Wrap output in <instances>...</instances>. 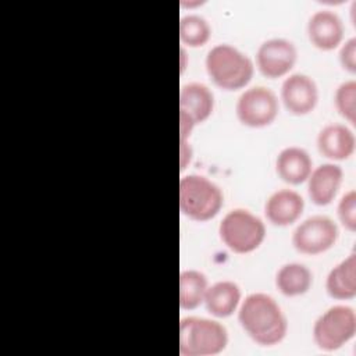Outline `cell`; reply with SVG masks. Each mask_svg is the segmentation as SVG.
<instances>
[{
    "mask_svg": "<svg viewBox=\"0 0 356 356\" xmlns=\"http://www.w3.org/2000/svg\"><path fill=\"white\" fill-rule=\"evenodd\" d=\"M238 321L248 337L260 346H275L286 337L288 320L268 293L253 292L241 300Z\"/></svg>",
    "mask_w": 356,
    "mask_h": 356,
    "instance_id": "1",
    "label": "cell"
},
{
    "mask_svg": "<svg viewBox=\"0 0 356 356\" xmlns=\"http://www.w3.org/2000/svg\"><path fill=\"white\" fill-rule=\"evenodd\" d=\"M204 65L209 78L224 90L245 88L254 74L252 58L229 43L213 46L206 54Z\"/></svg>",
    "mask_w": 356,
    "mask_h": 356,
    "instance_id": "2",
    "label": "cell"
},
{
    "mask_svg": "<svg viewBox=\"0 0 356 356\" xmlns=\"http://www.w3.org/2000/svg\"><path fill=\"white\" fill-rule=\"evenodd\" d=\"M224 204L221 188L200 174H188L179 179V210L195 221L214 218Z\"/></svg>",
    "mask_w": 356,
    "mask_h": 356,
    "instance_id": "3",
    "label": "cell"
},
{
    "mask_svg": "<svg viewBox=\"0 0 356 356\" xmlns=\"http://www.w3.org/2000/svg\"><path fill=\"white\" fill-rule=\"evenodd\" d=\"M228 345V331L217 320L189 316L179 321V353L182 356H214Z\"/></svg>",
    "mask_w": 356,
    "mask_h": 356,
    "instance_id": "4",
    "label": "cell"
},
{
    "mask_svg": "<svg viewBox=\"0 0 356 356\" xmlns=\"http://www.w3.org/2000/svg\"><path fill=\"white\" fill-rule=\"evenodd\" d=\"M222 243L234 253L245 254L256 250L266 238L263 220L246 209L229 210L218 225Z\"/></svg>",
    "mask_w": 356,
    "mask_h": 356,
    "instance_id": "5",
    "label": "cell"
},
{
    "mask_svg": "<svg viewBox=\"0 0 356 356\" xmlns=\"http://www.w3.org/2000/svg\"><path fill=\"white\" fill-rule=\"evenodd\" d=\"M313 341L318 349L334 352L356 334V313L346 305H334L321 313L313 324Z\"/></svg>",
    "mask_w": 356,
    "mask_h": 356,
    "instance_id": "6",
    "label": "cell"
},
{
    "mask_svg": "<svg viewBox=\"0 0 356 356\" xmlns=\"http://www.w3.org/2000/svg\"><path fill=\"white\" fill-rule=\"evenodd\" d=\"M280 111L275 92L263 85L246 88L235 104V114L241 124L250 128H263L274 122Z\"/></svg>",
    "mask_w": 356,
    "mask_h": 356,
    "instance_id": "7",
    "label": "cell"
},
{
    "mask_svg": "<svg viewBox=\"0 0 356 356\" xmlns=\"http://www.w3.org/2000/svg\"><path fill=\"white\" fill-rule=\"evenodd\" d=\"M339 236L337 222L323 214L305 218L292 232L293 248L303 254H318L331 249Z\"/></svg>",
    "mask_w": 356,
    "mask_h": 356,
    "instance_id": "8",
    "label": "cell"
},
{
    "mask_svg": "<svg viewBox=\"0 0 356 356\" xmlns=\"http://www.w3.org/2000/svg\"><path fill=\"white\" fill-rule=\"evenodd\" d=\"M298 60V50L286 38H270L260 43L256 51V67L268 79L285 76Z\"/></svg>",
    "mask_w": 356,
    "mask_h": 356,
    "instance_id": "9",
    "label": "cell"
},
{
    "mask_svg": "<svg viewBox=\"0 0 356 356\" xmlns=\"http://www.w3.org/2000/svg\"><path fill=\"white\" fill-rule=\"evenodd\" d=\"M280 96L285 108L291 114L306 115L317 106L318 88L310 75L293 72L284 79Z\"/></svg>",
    "mask_w": 356,
    "mask_h": 356,
    "instance_id": "10",
    "label": "cell"
},
{
    "mask_svg": "<svg viewBox=\"0 0 356 356\" xmlns=\"http://www.w3.org/2000/svg\"><path fill=\"white\" fill-rule=\"evenodd\" d=\"M306 32L314 47L320 50H332L341 44L345 26L338 13L330 8H321L309 17Z\"/></svg>",
    "mask_w": 356,
    "mask_h": 356,
    "instance_id": "11",
    "label": "cell"
},
{
    "mask_svg": "<svg viewBox=\"0 0 356 356\" xmlns=\"http://www.w3.org/2000/svg\"><path fill=\"white\" fill-rule=\"evenodd\" d=\"M305 210L302 195L289 188L274 191L264 203V214L267 220L278 227H286L299 220Z\"/></svg>",
    "mask_w": 356,
    "mask_h": 356,
    "instance_id": "12",
    "label": "cell"
},
{
    "mask_svg": "<svg viewBox=\"0 0 356 356\" xmlns=\"http://www.w3.org/2000/svg\"><path fill=\"white\" fill-rule=\"evenodd\" d=\"M342 178L343 171L335 163H323L314 167L306 179L310 200L317 206L330 204L341 188Z\"/></svg>",
    "mask_w": 356,
    "mask_h": 356,
    "instance_id": "13",
    "label": "cell"
},
{
    "mask_svg": "<svg viewBox=\"0 0 356 356\" xmlns=\"http://www.w3.org/2000/svg\"><path fill=\"white\" fill-rule=\"evenodd\" d=\"M318 152L330 160L349 159L356 146L353 131L345 124L331 122L324 125L316 138Z\"/></svg>",
    "mask_w": 356,
    "mask_h": 356,
    "instance_id": "14",
    "label": "cell"
},
{
    "mask_svg": "<svg viewBox=\"0 0 356 356\" xmlns=\"http://www.w3.org/2000/svg\"><path fill=\"white\" fill-rule=\"evenodd\" d=\"M312 170L313 160L309 152L300 146H286L275 157V172L289 185L306 182Z\"/></svg>",
    "mask_w": 356,
    "mask_h": 356,
    "instance_id": "15",
    "label": "cell"
},
{
    "mask_svg": "<svg viewBox=\"0 0 356 356\" xmlns=\"http://www.w3.org/2000/svg\"><path fill=\"white\" fill-rule=\"evenodd\" d=\"M241 300L242 292L239 285L234 281L222 280L207 286L203 303L211 316L225 318L238 310Z\"/></svg>",
    "mask_w": 356,
    "mask_h": 356,
    "instance_id": "16",
    "label": "cell"
},
{
    "mask_svg": "<svg viewBox=\"0 0 356 356\" xmlns=\"http://www.w3.org/2000/svg\"><path fill=\"white\" fill-rule=\"evenodd\" d=\"M179 110L189 114L196 124L206 121L214 110V95L202 82H189L181 86Z\"/></svg>",
    "mask_w": 356,
    "mask_h": 356,
    "instance_id": "17",
    "label": "cell"
},
{
    "mask_svg": "<svg viewBox=\"0 0 356 356\" xmlns=\"http://www.w3.org/2000/svg\"><path fill=\"white\" fill-rule=\"evenodd\" d=\"M327 293L339 300L352 299L356 296V254L350 253L348 257L335 264L325 277Z\"/></svg>",
    "mask_w": 356,
    "mask_h": 356,
    "instance_id": "18",
    "label": "cell"
},
{
    "mask_svg": "<svg viewBox=\"0 0 356 356\" xmlns=\"http://www.w3.org/2000/svg\"><path fill=\"white\" fill-rule=\"evenodd\" d=\"M274 282L284 296L293 298L306 293L312 288L313 274L306 264L289 261L277 270Z\"/></svg>",
    "mask_w": 356,
    "mask_h": 356,
    "instance_id": "19",
    "label": "cell"
},
{
    "mask_svg": "<svg viewBox=\"0 0 356 356\" xmlns=\"http://www.w3.org/2000/svg\"><path fill=\"white\" fill-rule=\"evenodd\" d=\"M209 286L207 277L193 268L182 270L179 274V306L184 310H193L203 303L206 289Z\"/></svg>",
    "mask_w": 356,
    "mask_h": 356,
    "instance_id": "20",
    "label": "cell"
},
{
    "mask_svg": "<svg viewBox=\"0 0 356 356\" xmlns=\"http://www.w3.org/2000/svg\"><path fill=\"white\" fill-rule=\"evenodd\" d=\"M211 26L200 14H186L179 19V39L182 44L199 47L209 42Z\"/></svg>",
    "mask_w": 356,
    "mask_h": 356,
    "instance_id": "21",
    "label": "cell"
},
{
    "mask_svg": "<svg viewBox=\"0 0 356 356\" xmlns=\"http://www.w3.org/2000/svg\"><path fill=\"white\" fill-rule=\"evenodd\" d=\"M335 108L348 122L355 125L356 122V81L348 79L341 82L334 95Z\"/></svg>",
    "mask_w": 356,
    "mask_h": 356,
    "instance_id": "22",
    "label": "cell"
},
{
    "mask_svg": "<svg viewBox=\"0 0 356 356\" xmlns=\"http://www.w3.org/2000/svg\"><path fill=\"white\" fill-rule=\"evenodd\" d=\"M337 214L341 224L350 232L356 231V192L355 189L343 193L337 206Z\"/></svg>",
    "mask_w": 356,
    "mask_h": 356,
    "instance_id": "23",
    "label": "cell"
},
{
    "mask_svg": "<svg viewBox=\"0 0 356 356\" xmlns=\"http://www.w3.org/2000/svg\"><path fill=\"white\" fill-rule=\"evenodd\" d=\"M339 63L343 70L350 74L356 72V38L352 36L341 46L338 53Z\"/></svg>",
    "mask_w": 356,
    "mask_h": 356,
    "instance_id": "24",
    "label": "cell"
},
{
    "mask_svg": "<svg viewBox=\"0 0 356 356\" xmlns=\"http://www.w3.org/2000/svg\"><path fill=\"white\" fill-rule=\"evenodd\" d=\"M196 122L185 111L179 110V140H188Z\"/></svg>",
    "mask_w": 356,
    "mask_h": 356,
    "instance_id": "25",
    "label": "cell"
},
{
    "mask_svg": "<svg viewBox=\"0 0 356 356\" xmlns=\"http://www.w3.org/2000/svg\"><path fill=\"white\" fill-rule=\"evenodd\" d=\"M193 156V149L188 140H179V165L181 170H185L191 163Z\"/></svg>",
    "mask_w": 356,
    "mask_h": 356,
    "instance_id": "26",
    "label": "cell"
},
{
    "mask_svg": "<svg viewBox=\"0 0 356 356\" xmlns=\"http://www.w3.org/2000/svg\"><path fill=\"white\" fill-rule=\"evenodd\" d=\"M179 53H181V72H184L186 68V58H188V54H186V50L184 46H181Z\"/></svg>",
    "mask_w": 356,
    "mask_h": 356,
    "instance_id": "27",
    "label": "cell"
}]
</instances>
